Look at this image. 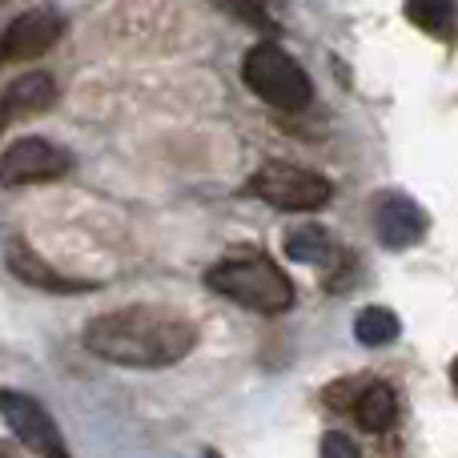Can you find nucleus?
Listing matches in <instances>:
<instances>
[{"instance_id":"nucleus-3","label":"nucleus","mask_w":458,"mask_h":458,"mask_svg":"<svg viewBox=\"0 0 458 458\" xmlns=\"http://www.w3.org/2000/svg\"><path fill=\"white\" fill-rule=\"evenodd\" d=\"M242 77L261 101L282 113H301L310 105V97H314L306 69L274 40H261V45L250 48V56L242 64Z\"/></svg>"},{"instance_id":"nucleus-13","label":"nucleus","mask_w":458,"mask_h":458,"mask_svg":"<svg viewBox=\"0 0 458 458\" xmlns=\"http://www.w3.org/2000/svg\"><path fill=\"white\" fill-rule=\"evenodd\" d=\"M406 16L430 37H451L454 32V0H406Z\"/></svg>"},{"instance_id":"nucleus-10","label":"nucleus","mask_w":458,"mask_h":458,"mask_svg":"<svg viewBox=\"0 0 458 458\" xmlns=\"http://www.w3.org/2000/svg\"><path fill=\"white\" fill-rule=\"evenodd\" d=\"M56 101V81L48 72H24L21 81L0 93V129L16 117H32V113H45Z\"/></svg>"},{"instance_id":"nucleus-7","label":"nucleus","mask_w":458,"mask_h":458,"mask_svg":"<svg viewBox=\"0 0 458 458\" xmlns=\"http://www.w3.org/2000/svg\"><path fill=\"white\" fill-rule=\"evenodd\" d=\"M64 32V16L56 8H32V13H21L0 37V56L8 61H32L45 48H53Z\"/></svg>"},{"instance_id":"nucleus-9","label":"nucleus","mask_w":458,"mask_h":458,"mask_svg":"<svg viewBox=\"0 0 458 458\" xmlns=\"http://www.w3.org/2000/svg\"><path fill=\"white\" fill-rule=\"evenodd\" d=\"M8 269H13L24 285H32V290H48V293H85V290H97V282H77V277L56 274V269L48 266V261H40V253L32 250L29 242H21V237L8 245Z\"/></svg>"},{"instance_id":"nucleus-8","label":"nucleus","mask_w":458,"mask_h":458,"mask_svg":"<svg viewBox=\"0 0 458 458\" xmlns=\"http://www.w3.org/2000/svg\"><path fill=\"white\" fill-rule=\"evenodd\" d=\"M374 229H378V242L390 250H406V245H419L427 233V214L414 206L403 193H382L374 201Z\"/></svg>"},{"instance_id":"nucleus-15","label":"nucleus","mask_w":458,"mask_h":458,"mask_svg":"<svg viewBox=\"0 0 458 458\" xmlns=\"http://www.w3.org/2000/svg\"><path fill=\"white\" fill-rule=\"evenodd\" d=\"M217 8H222L225 16H233L237 24H250V29H258V32H269V13L258 4V0H214Z\"/></svg>"},{"instance_id":"nucleus-17","label":"nucleus","mask_w":458,"mask_h":458,"mask_svg":"<svg viewBox=\"0 0 458 458\" xmlns=\"http://www.w3.org/2000/svg\"><path fill=\"white\" fill-rule=\"evenodd\" d=\"M0 458H16V454H13V446H8V443H0Z\"/></svg>"},{"instance_id":"nucleus-18","label":"nucleus","mask_w":458,"mask_h":458,"mask_svg":"<svg viewBox=\"0 0 458 458\" xmlns=\"http://www.w3.org/2000/svg\"><path fill=\"white\" fill-rule=\"evenodd\" d=\"M0 61H4V56H0Z\"/></svg>"},{"instance_id":"nucleus-11","label":"nucleus","mask_w":458,"mask_h":458,"mask_svg":"<svg viewBox=\"0 0 458 458\" xmlns=\"http://www.w3.org/2000/svg\"><path fill=\"white\" fill-rule=\"evenodd\" d=\"M350 411H354L358 427H362L366 435H386L398 419V398L386 382H366V386L354 394Z\"/></svg>"},{"instance_id":"nucleus-12","label":"nucleus","mask_w":458,"mask_h":458,"mask_svg":"<svg viewBox=\"0 0 458 458\" xmlns=\"http://www.w3.org/2000/svg\"><path fill=\"white\" fill-rule=\"evenodd\" d=\"M285 258L306 261V266H330L338 258V245H334V237L322 225L301 222L285 233Z\"/></svg>"},{"instance_id":"nucleus-16","label":"nucleus","mask_w":458,"mask_h":458,"mask_svg":"<svg viewBox=\"0 0 458 458\" xmlns=\"http://www.w3.org/2000/svg\"><path fill=\"white\" fill-rule=\"evenodd\" d=\"M322 458H362V451H358V443H350L346 435H326Z\"/></svg>"},{"instance_id":"nucleus-1","label":"nucleus","mask_w":458,"mask_h":458,"mask_svg":"<svg viewBox=\"0 0 458 458\" xmlns=\"http://www.w3.org/2000/svg\"><path fill=\"white\" fill-rule=\"evenodd\" d=\"M85 346L113 366L161 370V366L182 362L198 346V326L190 318H182L177 310L129 306V310H117V314H105L97 322H89Z\"/></svg>"},{"instance_id":"nucleus-6","label":"nucleus","mask_w":458,"mask_h":458,"mask_svg":"<svg viewBox=\"0 0 458 458\" xmlns=\"http://www.w3.org/2000/svg\"><path fill=\"white\" fill-rule=\"evenodd\" d=\"M0 411H4V422L13 427V435L21 438L29 451H37L45 458H69L61 427H56L53 414H48L37 398L21 394V390H0Z\"/></svg>"},{"instance_id":"nucleus-2","label":"nucleus","mask_w":458,"mask_h":458,"mask_svg":"<svg viewBox=\"0 0 458 458\" xmlns=\"http://www.w3.org/2000/svg\"><path fill=\"white\" fill-rule=\"evenodd\" d=\"M209 290L222 298L250 306L258 314H285L293 306V282L285 277V269L277 261H269L261 250H242L229 253L225 261H217L206 274Z\"/></svg>"},{"instance_id":"nucleus-14","label":"nucleus","mask_w":458,"mask_h":458,"mask_svg":"<svg viewBox=\"0 0 458 458\" xmlns=\"http://www.w3.org/2000/svg\"><path fill=\"white\" fill-rule=\"evenodd\" d=\"M398 318L390 314L386 306H366L362 314L354 318V338L362 342V346H386V342L398 338Z\"/></svg>"},{"instance_id":"nucleus-5","label":"nucleus","mask_w":458,"mask_h":458,"mask_svg":"<svg viewBox=\"0 0 458 458\" xmlns=\"http://www.w3.org/2000/svg\"><path fill=\"white\" fill-rule=\"evenodd\" d=\"M72 169V157L61 145L45 141V137H21L0 153V185H32V182H53Z\"/></svg>"},{"instance_id":"nucleus-4","label":"nucleus","mask_w":458,"mask_h":458,"mask_svg":"<svg viewBox=\"0 0 458 458\" xmlns=\"http://www.w3.org/2000/svg\"><path fill=\"white\" fill-rule=\"evenodd\" d=\"M250 193L277 209H290V214H314L330 201L334 185L326 182L322 174L314 169H301V165H285V161H269L253 174Z\"/></svg>"}]
</instances>
